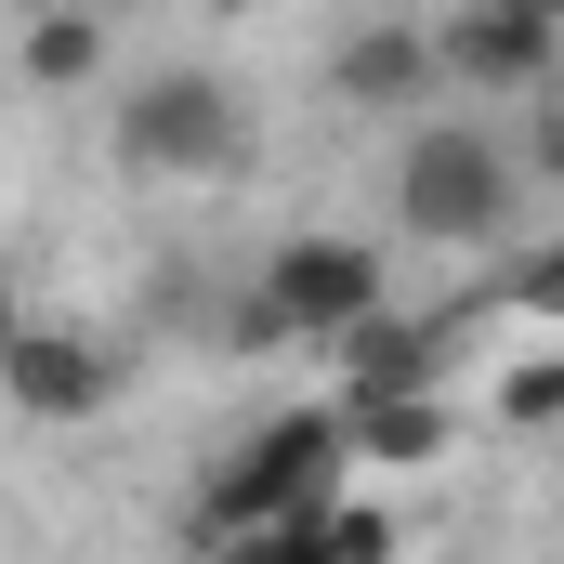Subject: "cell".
I'll return each mask as SVG.
<instances>
[{"mask_svg": "<svg viewBox=\"0 0 564 564\" xmlns=\"http://www.w3.org/2000/svg\"><path fill=\"white\" fill-rule=\"evenodd\" d=\"M328 355H341V394H421V381H459V302H446V315H394V302H368Z\"/></svg>", "mask_w": 564, "mask_h": 564, "instance_id": "cell-7", "label": "cell"}, {"mask_svg": "<svg viewBox=\"0 0 564 564\" xmlns=\"http://www.w3.org/2000/svg\"><path fill=\"white\" fill-rule=\"evenodd\" d=\"M341 473H355V459H341V408H276V421H250L210 459L184 539H197V552H289V525H302Z\"/></svg>", "mask_w": 564, "mask_h": 564, "instance_id": "cell-1", "label": "cell"}, {"mask_svg": "<svg viewBox=\"0 0 564 564\" xmlns=\"http://www.w3.org/2000/svg\"><path fill=\"white\" fill-rule=\"evenodd\" d=\"M106 13L93 0H53V13H26V40H13V66L40 79V93H79V79H106Z\"/></svg>", "mask_w": 564, "mask_h": 564, "instance_id": "cell-10", "label": "cell"}, {"mask_svg": "<svg viewBox=\"0 0 564 564\" xmlns=\"http://www.w3.org/2000/svg\"><path fill=\"white\" fill-rule=\"evenodd\" d=\"M0 394H13V421L79 433V421L119 408V355H106L93 328H40V315H13V341H0Z\"/></svg>", "mask_w": 564, "mask_h": 564, "instance_id": "cell-6", "label": "cell"}, {"mask_svg": "<svg viewBox=\"0 0 564 564\" xmlns=\"http://www.w3.org/2000/svg\"><path fill=\"white\" fill-rule=\"evenodd\" d=\"M93 13H106V26H119V13H144V0H93Z\"/></svg>", "mask_w": 564, "mask_h": 564, "instance_id": "cell-14", "label": "cell"}, {"mask_svg": "<svg viewBox=\"0 0 564 564\" xmlns=\"http://www.w3.org/2000/svg\"><path fill=\"white\" fill-rule=\"evenodd\" d=\"M499 421L512 433H552L564 421V355H512V368H499Z\"/></svg>", "mask_w": 564, "mask_h": 564, "instance_id": "cell-11", "label": "cell"}, {"mask_svg": "<svg viewBox=\"0 0 564 564\" xmlns=\"http://www.w3.org/2000/svg\"><path fill=\"white\" fill-rule=\"evenodd\" d=\"M250 144H263V106L224 66H144L119 93V158L144 184H224V171H250Z\"/></svg>", "mask_w": 564, "mask_h": 564, "instance_id": "cell-3", "label": "cell"}, {"mask_svg": "<svg viewBox=\"0 0 564 564\" xmlns=\"http://www.w3.org/2000/svg\"><path fill=\"white\" fill-rule=\"evenodd\" d=\"M13 315H26V302H13V276H0V341H13Z\"/></svg>", "mask_w": 564, "mask_h": 564, "instance_id": "cell-13", "label": "cell"}, {"mask_svg": "<svg viewBox=\"0 0 564 564\" xmlns=\"http://www.w3.org/2000/svg\"><path fill=\"white\" fill-rule=\"evenodd\" d=\"M552 53H564L552 0H459V13H433L446 93H552Z\"/></svg>", "mask_w": 564, "mask_h": 564, "instance_id": "cell-5", "label": "cell"}, {"mask_svg": "<svg viewBox=\"0 0 564 564\" xmlns=\"http://www.w3.org/2000/svg\"><path fill=\"white\" fill-rule=\"evenodd\" d=\"M328 93H341L355 119H421L433 93H446V66H433V26H408V13H368V26L328 53Z\"/></svg>", "mask_w": 564, "mask_h": 564, "instance_id": "cell-8", "label": "cell"}, {"mask_svg": "<svg viewBox=\"0 0 564 564\" xmlns=\"http://www.w3.org/2000/svg\"><path fill=\"white\" fill-rule=\"evenodd\" d=\"M459 446V394L421 381V394H341V459H381V473H421Z\"/></svg>", "mask_w": 564, "mask_h": 564, "instance_id": "cell-9", "label": "cell"}, {"mask_svg": "<svg viewBox=\"0 0 564 564\" xmlns=\"http://www.w3.org/2000/svg\"><path fill=\"white\" fill-rule=\"evenodd\" d=\"M525 158L499 132H473V119H408L394 144V224L421 237V250H512V224H525Z\"/></svg>", "mask_w": 564, "mask_h": 564, "instance_id": "cell-2", "label": "cell"}, {"mask_svg": "<svg viewBox=\"0 0 564 564\" xmlns=\"http://www.w3.org/2000/svg\"><path fill=\"white\" fill-rule=\"evenodd\" d=\"M552 13H564V0H552Z\"/></svg>", "mask_w": 564, "mask_h": 564, "instance_id": "cell-15", "label": "cell"}, {"mask_svg": "<svg viewBox=\"0 0 564 564\" xmlns=\"http://www.w3.org/2000/svg\"><path fill=\"white\" fill-rule=\"evenodd\" d=\"M250 302L276 315V341H341L368 302H394V276H381V250H368V237H341V224H302V237H276V250H263Z\"/></svg>", "mask_w": 564, "mask_h": 564, "instance_id": "cell-4", "label": "cell"}, {"mask_svg": "<svg viewBox=\"0 0 564 564\" xmlns=\"http://www.w3.org/2000/svg\"><path fill=\"white\" fill-rule=\"evenodd\" d=\"M184 13H210V26H237V13H263V0H184Z\"/></svg>", "mask_w": 564, "mask_h": 564, "instance_id": "cell-12", "label": "cell"}]
</instances>
